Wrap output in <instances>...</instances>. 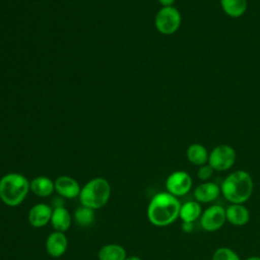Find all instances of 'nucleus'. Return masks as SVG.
Returning <instances> with one entry per match:
<instances>
[{"mask_svg":"<svg viewBox=\"0 0 260 260\" xmlns=\"http://www.w3.org/2000/svg\"><path fill=\"white\" fill-rule=\"evenodd\" d=\"M181 203L178 197L169 192L155 194L146 210L148 220L155 226H167L175 222L180 214Z\"/></svg>","mask_w":260,"mask_h":260,"instance_id":"nucleus-1","label":"nucleus"},{"mask_svg":"<svg viewBox=\"0 0 260 260\" xmlns=\"http://www.w3.org/2000/svg\"><path fill=\"white\" fill-rule=\"evenodd\" d=\"M254 183L251 175L244 170L229 174L220 185V193L232 204H244L253 194Z\"/></svg>","mask_w":260,"mask_h":260,"instance_id":"nucleus-2","label":"nucleus"},{"mask_svg":"<svg viewBox=\"0 0 260 260\" xmlns=\"http://www.w3.org/2000/svg\"><path fill=\"white\" fill-rule=\"evenodd\" d=\"M29 190V182L21 174L9 173L0 179V199L7 206L21 204Z\"/></svg>","mask_w":260,"mask_h":260,"instance_id":"nucleus-3","label":"nucleus"},{"mask_svg":"<svg viewBox=\"0 0 260 260\" xmlns=\"http://www.w3.org/2000/svg\"><path fill=\"white\" fill-rule=\"evenodd\" d=\"M111 196V185L104 178H93L89 180L80 190L79 201L81 205L99 209L107 204Z\"/></svg>","mask_w":260,"mask_h":260,"instance_id":"nucleus-4","label":"nucleus"},{"mask_svg":"<svg viewBox=\"0 0 260 260\" xmlns=\"http://www.w3.org/2000/svg\"><path fill=\"white\" fill-rule=\"evenodd\" d=\"M181 13L174 6L160 8L154 17V25L162 35H172L176 32L181 25Z\"/></svg>","mask_w":260,"mask_h":260,"instance_id":"nucleus-5","label":"nucleus"},{"mask_svg":"<svg viewBox=\"0 0 260 260\" xmlns=\"http://www.w3.org/2000/svg\"><path fill=\"white\" fill-rule=\"evenodd\" d=\"M236 150L228 144L215 146L209 153L208 165L217 172L230 170L236 162Z\"/></svg>","mask_w":260,"mask_h":260,"instance_id":"nucleus-6","label":"nucleus"},{"mask_svg":"<svg viewBox=\"0 0 260 260\" xmlns=\"http://www.w3.org/2000/svg\"><path fill=\"white\" fill-rule=\"evenodd\" d=\"M201 228L206 232H216L220 230L226 221L225 208L218 204L208 206L202 211L200 216Z\"/></svg>","mask_w":260,"mask_h":260,"instance_id":"nucleus-7","label":"nucleus"},{"mask_svg":"<svg viewBox=\"0 0 260 260\" xmlns=\"http://www.w3.org/2000/svg\"><path fill=\"white\" fill-rule=\"evenodd\" d=\"M192 178L185 171H175L166 180L167 192L176 197L186 195L192 188Z\"/></svg>","mask_w":260,"mask_h":260,"instance_id":"nucleus-8","label":"nucleus"},{"mask_svg":"<svg viewBox=\"0 0 260 260\" xmlns=\"http://www.w3.org/2000/svg\"><path fill=\"white\" fill-rule=\"evenodd\" d=\"M55 191L62 197L73 199L79 196L80 186L78 182L69 176H60L55 181Z\"/></svg>","mask_w":260,"mask_h":260,"instance_id":"nucleus-9","label":"nucleus"},{"mask_svg":"<svg viewBox=\"0 0 260 260\" xmlns=\"http://www.w3.org/2000/svg\"><path fill=\"white\" fill-rule=\"evenodd\" d=\"M68 240L64 233L62 232H53L51 233L46 240V250L47 253L54 257H61L67 250Z\"/></svg>","mask_w":260,"mask_h":260,"instance_id":"nucleus-10","label":"nucleus"},{"mask_svg":"<svg viewBox=\"0 0 260 260\" xmlns=\"http://www.w3.org/2000/svg\"><path fill=\"white\" fill-rule=\"evenodd\" d=\"M53 209L46 203H38L28 211V222L34 228H42L51 221Z\"/></svg>","mask_w":260,"mask_h":260,"instance_id":"nucleus-11","label":"nucleus"},{"mask_svg":"<svg viewBox=\"0 0 260 260\" xmlns=\"http://www.w3.org/2000/svg\"><path fill=\"white\" fill-rule=\"evenodd\" d=\"M220 186L214 182H202L194 190V198L199 203H210L218 198Z\"/></svg>","mask_w":260,"mask_h":260,"instance_id":"nucleus-12","label":"nucleus"},{"mask_svg":"<svg viewBox=\"0 0 260 260\" xmlns=\"http://www.w3.org/2000/svg\"><path fill=\"white\" fill-rule=\"evenodd\" d=\"M226 221L236 226H242L249 222L250 211L244 204H232L225 207Z\"/></svg>","mask_w":260,"mask_h":260,"instance_id":"nucleus-13","label":"nucleus"},{"mask_svg":"<svg viewBox=\"0 0 260 260\" xmlns=\"http://www.w3.org/2000/svg\"><path fill=\"white\" fill-rule=\"evenodd\" d=\"M30 191L39 197H48L55 191V184L49 178L45 176H39L34 178L29 182Z\"/></svg>","mask_w":260,"mask_h":260,"instance_id":"nucleus-14","label":"nucleus"},{"mask_svg":"<svg viewBox=\"0 0 260 260\" xmlns=\"http://www.w3.org/2000/svg\"><path fill=\"white\" fill-rule=\"evenodd\" d=\"M51 223L55 231L66 232L71 224V215L64 206H56L53 209L51 216Z\"/></svg>","mask_w":260,"mask_h":260,"instance_id":"nucleus-15","label":"nucleus"},{"mask_svg":"<svg viewBox=\"0 0 260 260\" xmlns=\"http://www.w3.org/2000/svg\"><path fill=\"white\" fill-rule=\"evenodd\" d=\"M186 156L192 165L201 167L208 162L209 153H208L206 147L203 146L202 144L193 143L187 148Z\"/></svg>","mask_w":260,"mask_h":260,"instance_id":"nucleus-16","label":"nucleus"},{"mask_svg":"<svg viewBox=\"0 0 260 260\" xmlns=\"http://www.w3.org/2000/svg\"><path fill=\"white\" fill-rule=\"evenodd\" d=\"M202 214L201 203L194 201H187L184 204H181L179 217L182 221L185 222H194L200 218Z\"/></svg>","mask_w":260,"mask_h":260,"instance_id":"nucleus-17","label":"nucleus"},{"mask_svg":"<svg viewBox=\"0 0 260 260\" xmlns=\"http://www.w3.org/2000/svg\"><path fill=\"white\" fill-rule=\"evenodd\" d=\"M126 257V250L118 244H107L98 252L99 260H125Z\"/></svg>","mask_w":260,"mask_h":260,"instance_id":"nucleus-18","label":"nucleus"},{"mask_svg":"<svg viewBox=\"0 0 260 260\" xmlns=\"http://www.w3.org/2000/svg\"><path fill=\"white\" fill-rule=\"evenodd\" d=\"M223 12L231 17H240L247 10V0H219Z\"/></svg>","mask_w":260,"mask_h":260,"instance_id":"nucleus-19","label":"nucleus"},{"mask_svg":"<svg viewBox=\"0 0 260 260\" xmlns=\"http://www.w3.org/2000/svg\"><path fill=\"white\" fill-rule=\"evenodd\" d=\"M94 209L80 205L74 211V220L81 228H87L94 221Z\"/></svg>","mask_w":260,"mask_h":260,"instance_id":"nucleus-20","label":"nucleus"},{"mask_svg":"<svg viewBox=\"0 0 260 260\" xmlns=\"http://www.w3.org/2000/svg\"><path fill=\"white\" fill-rule=\"evenodd\" d=\"M211 260H242L240 256L231 248L228 247H219L217 248L212 256Z\"/></svg>","mask_w":260,"mask_h":260,"instance_id":"nucleus-21","label":"nucleus"},{"mask_svg":"<svg viewBox=\"0 0 260 260\" xmlns=\"http://www.w3.org/2000/svg\"><path fill=\"white\" fill-rule=\"evenodd\" d=\"M213 172H214V170L208 164H205V165L199 167V169L197 171V177L200 181L207 182L211 178Z\"/></svg>","mask_w":260,"mask_h":260,"instance_id":"nucleus-22","label":"nucleus"},{"mask_svg":"<svg viewBox=\"0 0 260 260\" xmlns=\"http://www.w3.org/2000/svg\"><path fill=\"white\" fill-rule=\"evenodd\" d=\"M193 223L194 222H185V221H182V230L183 232L185 233H191L193 231Z\"/></svg>","mask_w":260,"mask_h":260,"instance_id":"nucleus-23","label":"nucleus"},{"mask_svg":"<svg viewBox=\"0 0 260 260\" xmlns=\"http://www.w3.org/2000/svg\"><path fill=\"white\" fill-rule=\"evenodd\" d=\"M176 0H158V2L162 5V7L166 6H173V4L175 3Z\"/></svg>","mask_w":260,"mask_h":260,"instance_id":"nucleus-24","label":"nucleus"},{"mask_svg":"<svg viewBox=\"0 0 260 260\" xmlns=\"http://www.w3.org/2000/svg\"><path fill=\"white\" fill-rule=\"evenodd\" d=\"M125 260H141V258H140V257H138V256H134V255H132V256L126 257V259H125Z\"/></svg>","mask_w":260,"mask_h":260,"instance_id":"nucleus-25","label":"nucleus"},{"mask_svg":"<svg viewBox=\"0 0 260 260\" xmlns=\"http://www.w3.org/2000/svg\"><path fill=\"white\" fill-rule=\"evenodd\" d=\"M245 260H260V256H250Z\"/></svg>","mask_w":260,"mask_h":260,"instance_id":"nucleus-26","label":"nucleus"}]
</instances>
